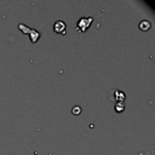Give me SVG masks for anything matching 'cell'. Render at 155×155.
Instances as JSON below:
<instances>
[{"instance_id":"cell-1","label":"cell","mask_w":155,"mask_h":155,"mask_svg":"<svg viewBox=\"0 0 155 155\" xmlns=\"http://www.w3.org/2000/svg\"><path fill=\"white\" fill-rule=\"evenodd\" d=\"M94 19V17H93V16H86V17L80 18L75 25V31L80 32V33L85 32L91 26Z\"/></svg>"},{"instance_id":"cell-2","label":"cell","mask_w":155,"mask_h":155,"mask_svg":"<svg viewBox=\"0 0 155 155\" xmlns=\"http://www.w3.org/2000/svg\"><path fill=\"white\" fill-rule=\"evenodd\" d=\"M18 29L23 32L24 34H29L30 35V40L33 42V43H35L38 38L40 37V33L37 32L35 29H33V28H29L27 25H24V24H19L18 25Z\"/></svg>"},{"instance_id":"cell-3","label":"cell","mask_w":155,"mask_h":155,"mask_svg":"<svg viewBox=\"0 0 155 155\" xmlns=\"http://www.w3.org/2000/svg\"><path fill=\"white\" fill-rule=\"evenodd\" d=\"M53 28H54V31L55 33H57V34L65 35V33H66V24L63 20L55 21V23L54 24Z\"/></svg>"},{"instance_id":"cell-4","label":"cell","mask_w":155,"mask_h":155,"mask_svg":"<svg viewBox=\"0 0 155 155\" xmlns=\"http://www.w3.org/2000/svg\"><path fill=\"white\" fill-rule=\"evenodd\" d=\"M126 98V95L123 92V91H120V90H115L114 93V99L117 102H124Z\"/></svg>"},{"instance_id":"cell-5","label":"cell","mask_w":155,"mask_h":155,"mask_svg":"<svg viewBox=\"0 0 155 155\" xmlns=\"http://www.w3.org/2000/svg\"><path fill=\"white\" fill-rule=\"evenodd\" d=\"M151 26H152V25H151L150 21H148V20H143L139 24V27L142 31H148L151 28Z\"/></svg>"},{"instance_id":"cell-6","label":"cell","mask_w":155,"mask_h":155,"mask_svg":"<svg viewBox=\"0 0 155 155\" xmlns=\"http://www.w3.org/2000/svg\"><path fill=\"white\" fill-rule=\"evenodd\" d=\"M114 109L117 113H123L125 109V104L124 102H117L114 104Z\"/></svg>"},{"instance_id":"cell-7","label":"cell","mask_w":155,"mask_h":155,"mask_svg":"<svg viewBox=\"0 0 155 155\" xmlns=\"http://www.w3.org/2000/svg\"><path fill=\"white\" fill-rule=\"evenodd\" d=\"M72 113H73V114H74V115H79V114L82 113V108H81V106H79V105L74 106L73 109H72Z\"/></svg>"},{"instance_id":"cell-8","label":"cell","mask_w":155,"mask_h":155,"mask_svg":"<svg viewBox=\"0 0 155 155\" xmlns=\"http://www.w3.org/2000/svg\"><path fill=\"white\" fill-rule=\"evenodd\" d=\"M139 155H142V154H139Z\"/></svg>"}]
</instances>
